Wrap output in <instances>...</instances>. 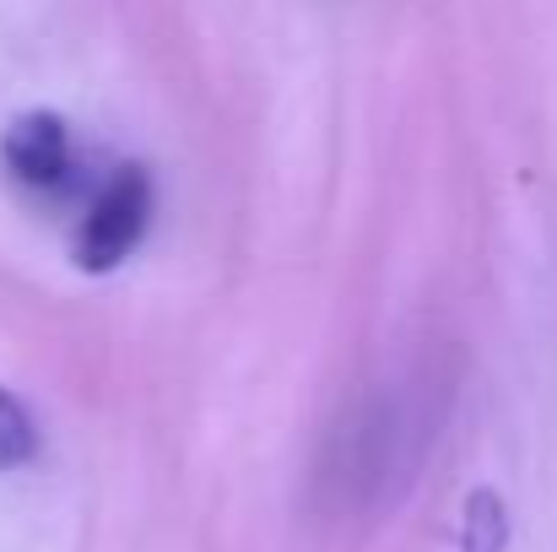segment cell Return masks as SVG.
Here are the masks:
<instances>
[{
	"instance_id": "3",
	"label": "cell",
	"mask_w": 557,
	"mask_h": 552,
	"mask_svg": "<svg viewBox=\"0 0 557 552\" xmlns=\"http://www.w3.org/2000/svg\"><path fill=\"white\" fill-rule=\"evenodd\" d=\"M33 450H38V428H33L27 406L0 384V471L27 466V461H33Z\"/></svg>"
},
{
	"instance_id": "1",
	"label": "cell",
	"mask_w": 557,
	"mask_h": 552,
	"mask_svg": "<svg viewBox=\"0 0 557 552\" xmlns=\"http://www.w3.org/2000/svg\"><path fill=\"white\" fill-rule=\"evenodd\" d=\"M147 217H152V180L147 169L125 163L114 180L103 184V195L92 200V211L82 217V233H76V266L103 277L114 271L147 233Z\"/></svg>"
},
{
	"instance_id": "4",
	"label": "cell",
	"mask_w": 557,
	"mask_h": 552,
	"mask_svg": "<svg viewBox=\"0 0 557 552\" xmlns=\"http://www.w3.org/2000/svg\"><path fill=\"white\" fill-rule=\"evenodd\" d=\"M504 537H509V526H504V504L482 488V493H471V504H466V552H498L504 548Z\"/></svg>"
},
{
	"instance_id": "2",
	"label": "cell",
	"mask_w": 557,
	"mask_h": 552,
	"mask_svg": "<svg viewBox=\"0 0 557 552\" xmlns=\"http://www.w3.org/2000/svg\"><path fill=\"white\" fill-rule=\"evenodd\" d=\"M0 163L5 174L38 195H54L71 180V131L54 109H27L5 125L0 136Z\"/></svg>"
}]
</instances>
